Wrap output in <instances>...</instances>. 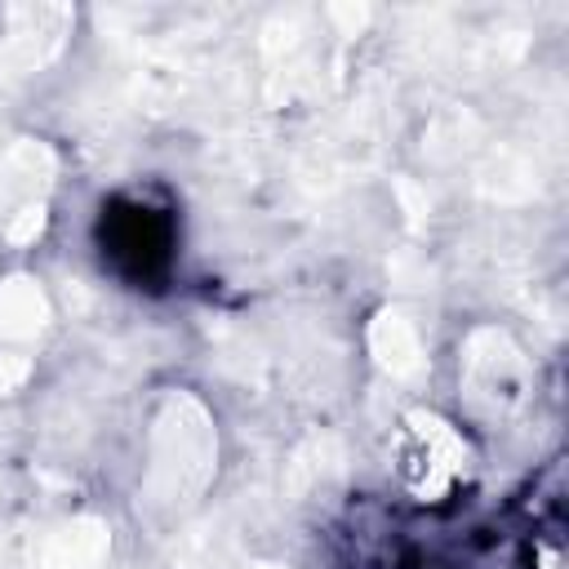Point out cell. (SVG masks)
Wrapping results in <instances>:
<instances>
[{
	"label": "cell",
	"instance_id": "cell-1",
	"mask_svg": "<svg viewBox=\"0 0 569 569\" xmlns=\"http://www.w3.org/2000/svg\"><path fill=\"white\" fill-rule=\"evenodd\" d=\"M209 471H213V427L196 400H173L160 413L151 440V471H147L151 498L178 507L204 489Z\"/></svg>",
	"mask_w": 569,
	"mask_h": 569
},
{
	"label": "cell",
	"instance_id": "cell-2",
	"mask_svg": "<svg viewBox=\"0 0 569 569\" xmlns=\"http://www.w3.org/2000/svg\"><path fill=\"white\" fill-rule=\"evenodd\" d=\"M467 391L476 405L511 409L525 391V360L498 329H480L467 342Z\"/></svg>",
	"mask_w": 569,
	"mask_h": 569
},
{
	"label": "cell",
	"instance_id": "cell-3",
	"mask_svg": "<svg viewBox=\"0 0 569 569\" xmlns=\"http://www.w3.org/2000/svg\"><path fill=\"white\" fill-rule=\"evenodd\" d=\"M62 18H67L62 9H18L4 53L18 58V67H40L62 40Z\"/></svg>",
	"mask_w": 569,
	"mask_h": 569
},
{
	"label": "cell",
	"instance_id": "cell-4",
	"mask_svg": "<svg viewBox=\"0 0 569 569\" xmlns=\"http://www.w3.org/2000/svg\"><path fill=\"white\" fill-rule=\"evenodd\" d=\"M107 551V529L98 520H76L40 547V569H93Z\"/></svg>",
	"mask_w": 569,
	"mask_h": 569
},
{
	"label": "cell",
	"instance_id": "cell-5",
	"mask_svg": "<svg viewBox=\"0 0 569 569\" xmlns=\"http://www.w3.org/2000/svg\"><path fill=\"white\" fill-rule=\"evenodd\" d=\"M373 351H378L382 369H391L396 378H409V373L422 369V342H418V329H413L405 316H396V311L378 316V325H373Z\"/></svg>",
	"mask_w": 569,
	"mask_h": 569
},
{
	"label": "cell",
	"instance_id": "cell-6",
	"mask_svg": "<svg viewBox=\"0 0 569 569\" xmlns=\"http://www.w3.org/2000/svg\"><path fill=\"white\" fill-rule=\"evenodd\" d=\"M49 173V156L44 147H13L0 164V204H22L31 209V196L36 187L44 182Z\"/></svg>",
	"mask_w": 569,
	"mask_h": 569
},
{
	"label": "cell",
	"instance_id": "cell-7",
	"mask_svg": "<svg viewBox=\"0 0 569 569\" xmlns=\"http://www.w3.org/2000/svg\"><path fill=\"white\" fill-rule=\"evenodd\" d=\"M44 325V298L31 280H9L0 289V333L9 338H27Z\"/></svg>",
	"mask_w": 569,
	"mask_h": 569
},
{
	"label": "cell",
	"instance_id": "cell-8",
	"mask_svg": "<svg viewBox=\"0 0 569 569\" xmlns=\"http://www.w3.org/2000/svg\"><path fill=\"white\" fill-rule=\"evenodd\" d=\"M22 378H27V365H22V360H13V356H0V391L18 387Z\"/></svg>",
	"mask_w": 569,
	"mask_h": 569
}]
</instances>
